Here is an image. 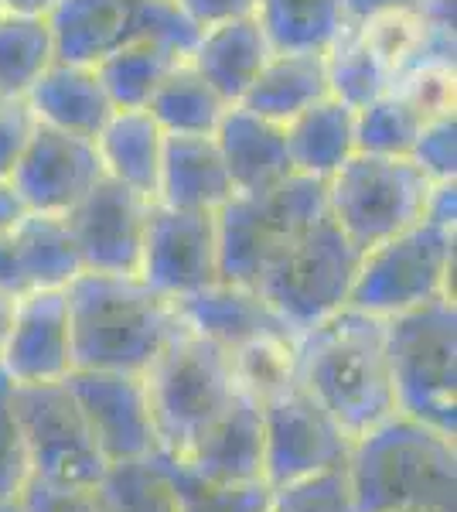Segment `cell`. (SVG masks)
<instances>
[{
  "label": "cell",
  "instance_id": "obj_1",
  "mask_svg": "<svg viewBox=\"0 0 457 512\" xmlns=\"http://www.w3.org/2000/svg\"><path fill=\"white\" fill-rule=\"evenodd\" d=\"M297 379L352 441L396 414L386 325L359 308H342L297 338Z\"/></svg>",
  "mask_w": 457,
  "mask_h": 512
},
{
  "label": "cell",
  "instance_id": "obj_2",
  "mask_svg": "<svg viewBox=\"0 0 457 512\" xmlns=\"http://www.w3.org/2000/svg\"><path fill=\"white\" fill-rule=\"evenodd\" d=\"M345 475L355 512H457L454 437L400 410L352 441Z\"/></svg>",
  "mask_w": 457,
  "mask_h": 512
},
{
  "label": "cell",
  "instance_id": "obj_3",
  "mask_svg": "<svg viewBox=\"0 0 457 512\" xmlns=\"http://www.w3.org/2000/svg\"><path fill=\"white\" fill-rule=\"evenodd\" d=\"M76 369L147 373V366L178 335L181 321L168 297L137 274H82L65 287Z\"/></svg>",
  "mask_w": 457,
  "mask_h": 512
},
{
  "label": "cell",
  "instance_id": "obj_4",
  "mask_svg": "<svg viewBox=\"0 0 457 512\" xmlns=\"http://www.w3.org/2000/svg\"><path fill=\"white\" fill-rule=\"evenodd\" d=\"M396 410L457 437V308L437 297L382 318Z\"/></svg>",
  "mask_w": 457,
  "mask_h": 512
},
{
  "label": "cell",
  "instance_id": "obj_5",
  "mask_svg": "<svg viewBox=\"0 0 457 512\" xmlns=\"http://www.w3.org/2000/svg\"><path fill=\"white\" fill-rule=\"evenodd\" d=\"M161 451L181 458L239 393L232 359L209 338L178 328L144 373Z\"/></svg>",
  "mask_w": 457,
  "mask_h": 512
},
{
  "label": "cell",
  "instance_id": "obj_6",
  "mask_svg": "<svg viewBox=\"0 0 457 512\" xmlns=\"http://www.w3.org/2000/svg\"><path fill=\"white\" fill-rule=\"evenodd\" d=\"M359 263V246L342 233L335 219L321 216L273 256V263L256 280V291L287 321L290 332L304 335L348 308Z\"/></svg>",
  "mask_w": 457,
  "mask_h": 512
},
{
  "label": "cell",
  "instance_id": "obj_7",
  "mask_svg": "<svg viewBox=\"0 0 457 512\" xmlns=\"http://www.w3.org/2000/svg\"><path fill=\"white\" fill-rule=\"evenodd\" d=\"M328 216V181L290 175L270 192H236L215 212L219 236V280L256 287L290 239Z\"/></svg>",
  "mask_w": 457,
  "mask_h": 512
},
{
  "label": "cell",
  "instance_id": "obj_8",
  "mask_svg": "<svg viewBox=\"0 0 457 512\" xmlns=\"http://www.w3.org/2000/svg\"><path fill=\"white\" fill-rule=\"evenodd\" d=\"M45 21L55 59L76 65H99L130 41H157L188 59L202 35L174 0H55Z\"/></svg>",
  "mask_w": 457,
  "mask_h": 512
},
{
  "label": "cell",
  "instance_id": "obj_9",
  "mask_svg": "<svg viewBox=\"0 0 457 512\" xmlns=\"http://www.w3.org/2000/svg\"><path fill=\"white\" fill-rule=\"evenodd\" d=\"M437 297L454 301V229L417 222L362 253L348 308L393 318Z\"/></svg>",
  "mask_w": 457,
  "mask_h": 512
},
{
  "label": "cell",
  "instance_id": "obj_10",
  "mask_svg": "<svg viewBox=\"0 0 457 512\" xmlns=\"http://www.w3.org/2000/svg\"><path fill=\"white\" fill-rule=\"evenodd\" d=\"M430 181L410 158L355 154L328 178V216L365 253L423 219Z\"/></svg>",
  "mask_w": 457,
  "mask_h": 512
},
{
  "label": "cell",
  "instance_id": "obj_11",
  "mask_svg": "<svg viewBox=\"0 0 457 512\" xmlns=\"http://www.w3.org/2000/svg\"><path fill=\"white\" fill-rule=\"evenodd\" d=\"M11 403L28 444L31 478L52 485H99L110 465L65 379L31 386L14 383Z\"/></svg>",
  "mask_w": 457,
  "mask_h": 512
},
{
  "label": "cell",
  "instance_id": "obj_12",
  "mask_svg": "<svg viewBox=\"0 0 457 512\" xmlns=\"http://www.w3.org/2000/svg\"><path fill=\"white\" fill-rule=\"evenodd\" d=\"M263 410V478L270 489H284L301 478L345 468L352 454L338 420L314 400L297 379L284 393L260 403Z\"/></svg>",
  "mask_w": 457,
  "mask_h": 512
},
{
  "label": "cell",
  "instance_id": "obj_13",
  "mask_svg": "<svg viewBox=\"0 0 457 512\" xmlns=\"http://www.w3.org/2000/svg\"><path fill=\"white\" fill-rule=\"evenodd\" d=\"M137 277L168 301L219 280L215 212H188L151 202Z\"/></svg>",
  "mask_w": 457,
  "mask_h": 512
},
{
  "label": "cell",
  "instance_id": "obj_14",
  "mask_svg": "<svg viewBox=\"0 0 457 512\" xmlns=\"http://www.w3.org/2000/svg\"><path fill=\"white\" fill-rule=\"evenodd\" d=\"M82 417L93 431L106 465L151 458L161 451L157 427L147 400V383L140 373H110V369H72L65 376Z\"/></svg>",
  "mask_w": 457,
  "mask_h": 512
},
{
  "label": "cell",
  "instance_id": "obj_15",
  "mask_svg": "<svg viewBox=\"0 0 457 512\" xmlns=\"http://www.w3.org/2000/svg\"><path fill=\"white\" fill-rule=\"evenodd\" d=\"M151 198L130 192L113 178H99L86 195L65 212L76 239L82 267L96 274H137Z\"/></svg>",
  "mask_w": 457,
  "mask_h": 512
},
{
  "label": "cell",
  "instance_id": "obj_16",
  "mask_svg": "<svg viewBox=\"0 0 457 512\" xmlns=\"http://www.w3.org/2000/svg\"><path fill=\"white\" fill-rule=\"evenodd\" d=\"M99 178H103V164L93 140L38 123L7 181L28 205V212L65 216Z\"/></svg>",
  "mask_w": 457,
  "mask_h": 512
},
{
  "label": "cell",
  "instance_id": "obj_17",
  "mask_svg": "<svg viewBox=\"0 0 457 512\" xmlns=\"http://www.w3.org/2000/svg\"><path fill=\"white\" fill-rule=\"evenodd\" d=\"M0 369L18 386L58 383L76 369L65 291H31L18 297Z\"/></svg>",
  "mask_w": 457,
  "mask_h": 512
},
{
  "label": "cell",
  "instance_id": "obj_18",
  "mask_svg": "<svg viewBox=\"0 0 457 512\" xmlns=\"http://www.w3.org/2000/svg\"><path fill=\"white\" fill-rule=\"evenodd\" d=\"M178 311L181 328L209 338L219 349L236 352L256 338H301L290 325L263 301L256 287L232 284V280H212L202 291H191L171 301Z\"/></svg>",
  "mask_w": 457,
  "mask_h": 512
},
{
  "label": "cell",
  "instance_id": "obj_19",
  "mask_svg": "<svg viewBox=\"0 0 457 512\" xmlns=\"http://www.w3.org/2000/svg\"><path fill=\"white\" fill-rule=\"evenodd\" d=\"M195 475L212 482H267L263 478V410L239 390L232 403L181 454Z\"/></svg>",
  "mask_w": 457,
  "mask_h": 512
},
{
  "label": "cell",
  "instance_id": "obj_20",
  "mask_svg": "<svg viewBox=\"0 0 457 512\" xmlns=\"http://www.w3.org/2000/svg\"><path fill=\"white\" fill-rule=\"evenodd\" d=\"M212 137L236 192H270L273 185L294 175L287 151V130L267 117H256L246 106L232 103Z\"/></svg>",
  "mask_w": 457,
  "mask_h": 512
},
{
  "label": "cell",
  "instance_id": "obj_21",
  "mask_svg": "<svg viewBox=\"0 0 457 512\" xmlns=\"http://www.w3.org/2000/svg\"><path fill=\"white\" fill-rule=\"evenodd\" d=\"M24 103H28L31 117L41 127L89 140L113 117V103L93 65H76L62 59H55L41 72L35 86L24 93Z\"/></svg>",
  "mask_w": 457,
  "mask_h": 512
},
{
  "label": "cell",
  "instance_id": "obj_22",
  "mask_svg": "<svg viewBox=\"0 0 457 512\" xmlns=\"http://www.w3.org/2000/svg\"><path fill=\"white\" fill-rule=\"evenodd\" d=\"M236 195L215 137H164L157 171V205L188 212H219Z\"/></svg>",
  "mask_w": 457,
  "mask_h": 512
},
{
  "label": "cell",
  "instance_id": "obj_23",
  "mask_svg": "<svg viewBox=\"0 0 457 512\" xmlns=\"http://www.w3.org/2000/svg\"><path fill=\"white\" fill-rule=\"evenodd\" d=\"M273 55L267 31L256 18H239L205 28L191 48L188 62L205 76V82L219 93L226 103H239L260 69Z\"/></svg>",
  "mask_w": 457,
  "mask_h": 512
},
{
  "label": "cell",
  "instance_id": "obj_24",
  "mask_svg": "<svg viewBox=\"0 0 457 512\" xmlns=\"http://www.w3.org/2000/svg\"><path fill=\"white\" fill-rule=\"evenodd\" d=\"M324 96H331L324 52H273L253 86L246 89V96L239 99V106L287 127Z\"/></svg>",
  "mask_w": 457,
  "mask_h": 512
},
{
  "label": "cell",
  "instance_id": "obj_25",
  "mask_svg": "<svg viewBox=\"0 0 457 512\" xmlns=\"http://www.w3.org/2000/svg\"><path fill=\"white\" fill-rule=\"evenodd\" d=\"M103 175L154 202L157 171L164 154V130L147 110H113L106 127L93 137Z\"/></svg>",
  "mask_w": 457,
  "mask_h": 512
},
{
  "label": "cell",
  "instance_id": "obj_26",
  "mask_svg": "<svg viewBox=\"0 0 457 512\" xmlns=\"http://www.w3.org/2000/svg\"><path fill=\"white\" fill-rule=\"evenodd\" d=\"M284 130L294 175L328 181L345 161L359 154V147H355V110L335 96H324L321 103H314L311 110L290 120Z\"/></svg>",
  "mask_w": 457,
  "mask_h": 512
},
{
  "label": "cell",
  "instance_id": "obj_27",
  "mask_svg": "<svg viewBox=\"0 0 457 512\" xmlns=\"http://www.w3.org/2000/svg\"><path fill=\"white\" fill-rule=\"evenodd\" d=\"M24 284L31 291H65L82 270V256L65 216L28 212L11 233Z\"/></svg>",
  "mask_w": 457,
  "mask_h": 512
},
{
  "label": "cell",
  "instance_id": "obj_28",
  "mask_svg": "<svg viewBox=\"0 0 457 512\" xmlns=\"http://www.w3.org/2000/svg\"><path fill=\"white\" fill-rule=\"evenodd\" d=\"M226 110L229 103L188 59L171 65L147 103V113L164 130V137H212Z\"/></svg>",
  "mask_w": 457,
  "mask_h": 512
},
{
  "label": "cell",
  "instance_id": "obj_29",
  "mask_svg": "<svg viewBox=\"0 0 457 512\" xmlns=\"http://www.w3.org/2000/svg\"><path fill=\"white\" fill-rule=\"evenodd\" d=\"M256 21L273 52H328L348 28L342 0H260Z\"/></svg>",
  "mask_w": 457,
  "mask_h": 512
},
{
  "label": "cell",
  "instance_id": "obj_30",
  "mask_svg": "<svg viewBox=\"0 0 457 512\" xmlns=\"http://www.w3.org/2000/svg\"><path fill=\"white\" fill-rule=\"evenodd\" d=\"M324 69H328V93L352 110H362L396 82L393 65L382 59L362 28H345L335 38V45L324 52Z\"/></svg>",
  "mask_w": 457,
  "mask_h": 512
},
{
  "label": "cell",
  "instance_id": "obj_31",
  "mask_svg": "<svg viewBox=\"0 0 457 512\" xmlns=\"http://www.w3.org/2000/svg\"><path fill=\"white\" fill-rule=\"evenodd\" d=\"M181 62L171 48L157 45V41H130V45L116 48L103 62L93 65L99 82H103L106 96H110L113 110H147L154 89L171 72V65Z\"/></svg>",
  "mask_w": 457,
  "mask_h": 512
},
{
  "label": "cell",
  "instance_id": "obj_32",
  "mask_svg": "<svg viewBox=\"0 0 457 512\" xmlns=\"http://www.w3.org/2000/svg\"><path fill=\"white\" fill-rule=\"evenodd\" d=\"M55 62V41L45 18L0 11V96L24 99Z\"/></svg>",
  "mask_w": 457,
  "mask_h": 512
},
{
  "label": "cell",
  "instance_id": "obj_33",
  "mask_svg": "<svg viewBox=\"0 0 457 512\" xmlns=\"http://www.w3.org/2000/svg\"><path fill=\"white\" fill-rule=\"evenodd\" d=\"M171 482L178 512H267L273 489L267 482H212L195 475L185 461L157 451Z\"/></svg>",
  "mask_w": 457,
  "mask_h": 512
},
{
  "label": "cell",
  "instance_id": "obj_34",
  "mask_svg": "<svg viewBox=\"0 0 457 512\" xmlns=\"http://www.w3.org/2000/svg\"><path fill=\"white\" fill-rule=\"evenodd\" d=\"M423 113L400 89H386L362 110H355V147L379 158H410V147L423 127Z\"/></svg>",
  "mask_w": 457,
  "mask_h": 512
},
{
  "label": "cell",
  "instance_id": "obj_35",
  "mask_svg": "<svg viewBox=\"0 0 457 512\" xmlns=\"http://www.w3.org/2000/svg\"><path fill=\"white\" fill-rule=\"evenodd\" d=\"M99 495L110 512H178L171 482L157 454L110 465L99 478Z\"/></svg>",
  "mask_w": 457,
  "mask_h": 512
},
{
  "label": "cell",
  "instance_id": "obj_36",
  "mask_svg": "<svg viewBox=\"0 0 457 512\" xmlns=\"http://www.w3.org/2000/svg\"><path fill=\"white\" fill-rule=\"evenodd\" d=\"M229 359L236 386L256 403H267L270 396L297 383V338H256L229 352Z\"/></svg>",
  "mask_w": 457,
  "mask_h": 512
},
{
  "label": "cell",
  "instance_id": "obj_37",
  "mask_svg": "<svg viewBox=\"0 0 457 512\" xmlns=\"http://www.w3.org/2000/svg\"><path fill=\"white\" fill-rule=\"evenodd\" d=\"M267 512H355L345 468H331V472L273 489Z\"/></svg>",
  "mask_w": 457,
  "mask_h": 512
},
{
  "label": "cell",
  "instance_id": "obj_38",
  "mask_svg": "<svg viewBox=\"0 0 457 512\" xmlns=\"http://www.w3.org/2000/svg\"><path fill=\"white\" fill-rule=\"evenodd\" d=\"M11 379L0 369V502L18 499L31 482V458L21 434V420L11 403Z\"/></svg>",
  "mask_w": 457,
  "mask_h": 512
},
{
  "label": "cell",
  "instance_id": "obj_39",
  "mask_svg": "<svg viewBox=\"0 0 457 512\" xmlns=\"http://www.w3.org/2000/svg\"><path fill=\"white\" fill-rule=\"evenodd\" d=\"M410 161L427 181H457V120L454 110L434 113L423 120L410 147Z\"/></svg>",
  "mask_w": 457,
  "mask_h": 512
},
{
  "label": "cell",
  "instance_id": "obj_40",
  "mask_svg": "<svg viewBox=\"0 0 457 512\" xmlns=\"http://www.w3.org/2000/svg\"><path fill=\"white\" fill-rule=\"evenodd\" d=\"M18 499L24 512H110L99 485H52L31 478Z\"/></svg>",
  "mask_w": 457,
  "mask_h": 512
},
{
  "label": "cell",
  "instance_id": "obj_41",
  "mask_svg": "<svg viewBox=\"0 0 457 512\" xmlns=\"http://www.w3.org/2000/svg\"><path fill=\"white\" fill-rule=\"evenodd\" d=\"M35 127L38 123L24 99H4L0 103V178H11V171L18 168Z\"/></svg>",
  "mask_w": 457,
  "mask_h": 512
},
{
  "label": "cell",
  "instance_id": "obj_42",
  "mask_svg": "<svg viewBox=\"0 0 457 512\" xmlns=\"http://www.w3.org/2000/svg\"><path fill=\"white\" fill-rule=\"evenodd\" d=\"M256 4H260V0H174V7H178L198 31L215 28V24H226V21H239V18H256Z\"/></svg>",
  "mask_w": 457,
  "mask_h": 512
},
{
  "label": "cell",
  "instance_id": "obj_43",
  "mask_svg": "<svg viewBox=\"0 0 457 512\" xmlns=\"http://www.w3.org/2000/svg\"><path fill=\"white\" fill-rule=\"evenodd\" d=\"M420 4L423 0H342V14L348 28H369L386 18H410Z\"/></svg>",
  "mask_w": 457,
  "mask_h": 512
},
{
  "label": "cell",
  "instance_id": "obj_44",
  "mask_svg": "<svg viewBox=\"0 0 457 512\" xmlns=\"http://www.w3.org/2000/svg\"><path fill=\"white\" fill-rule=\"evenodd\" d=\"M430 226H457V181H430L427 202H423V219Z\"/></svg>",
  "mask_w": 457,
  "mask_h": 512
},
{
  "label": "cell",
  "instance_id": "obj_45",
  "mask_svg": "<svg viewBox=\"0 0 457 512\" xmlns=\"http://www.w3.org/2000/svg\"><path fill=\"white\" fill-rule=\"evenodd\" d=\"M0 291H7L14 297L28 294V284H24V274H21V263H18V253H14L11 236H0Z\"/></svg>",
  "mask_w": 457,
  "mask_h": 512
},
{
  "label": "cell",
  "instance_id": "obj_46",
  "mask_svg": "<svg viewBox=\"0 0 457 512\" xmlns=\"http://www.w3.org/2000/svg\"><path fill=\"white\" fill-rule=\"evenodd\" d=\"M24 216H28V205L21 202V195L14 192L11 181L0 178V236H11Z\"/></svg>",
  "mask_w": 457,
  "mask_h": 512
},
{
  "label": "cell",
  "instance_id": "obj_47",
  "mask_svg": "<svg viewBox=\"0 0 457 512\" xmlns=\"http://www.w3.org/2000/svg\"><path fill=\"white\" fill-rule=\"evenodd\" d=\"M55 7V0H0V11L7 14H31V18H45Z\"/></svg>",
  "mask_w": 457,
  "mask_h": 512
},
{
  "label": "cell",
  "instance_id": "obj_48",
  "mask_svg": "<svg viewBox=\"0 0 457 512\" xmlns=\"http://www.w3.org/2000/svg\"><path fill=\"white\" fill-rule=\"evenodd\" d=\"M14 308H18V297L0 291V355H4L7 335H11V325H14Z\"/></svg>",
  "mask_w": 457,
  "mask_h": 512
},
{
  "label": "cell",
  "instance_id": "obj_49",
  "mask_svg": "<svg viewBox=\"0 0 457 512\" xmlns=\"http://www.w3.org/2000/svg\"><path fill=\"white\" fill-rule=\"evenodd\" d=\"M0 512H24L21 499H4V502H0Z\"/></svg>",
  "mask_w": 457,
  "mask_h": 512
},
{
  "label": "cell",
  "instance_id": "obj_50",
  "mask_svg": "<svg viewBox=\"0 0 457 512\" xmlns=\"http://www.w3.org/2000/svg\"><path fill=\"white\" fill-rule=\"evenodd\" d=\"M410 512H434V509H410Z\"/></svg>",
  "mask_w": 457,
  "mask_h": 512
},
{
  "label": "cell",
  "instance_id": "obj_51",
  "mask_svg": "<svg viewBox=\"0 0 457 512\" xmlns=\"http://www.w3.org/2000/svg\"><path fill=\"white\" fill-rule=\"evenodd\" d=\"M0 103H4V96H0Z\"/></svg>",
  "mask_w": 457,
  "mask_h": 512
}]
</instances>
